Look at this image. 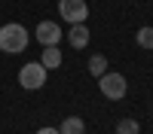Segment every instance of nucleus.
<instances>
[{
	"instance_id": "obj_12",
	"label": "nucleus",
	"mask_w": 153,
	"mask_h": 134,
	"mask_svg": "<svg viewBox=\"0 0 153 134\" xmlns=\"http://www.w3.org/2000/svg\"><path fill=\"white\" fill-rule=\"evenodd\" d=\"M37 134H61V131H58V128H40Z\"/></svg>"
},
{
	"instance_id": "obj_5",
	"label": "nucleus",
	"mask_w": 153,
	"mask_h": 134,
	"mask_svg": "<svg viewBox=\"0 0 153 134\" xmlns=\"http://www.w3.org/2000/svg\"><path fill=\"white\" fill-rule=\"evenodd\" d=\"M61 37H65V31H61L55 21H40L37 24V40H40V46H58Z\"/></svg>"
},
{
	"instance_id": "obj_3",
	"label": "nucleus",
	"mask_w": 153,
	"mask_h": 134,
	"mask_svg": "<svg viewBox=\"0 0 153 134\" xmlns=\"http://www.w3.org/2000/svg\"><path fill=\"white\" fill-rule=\"evenodd\" d=\"M46 76H49V70L40 64V61H28V64L19 70V85L28 89V92H37V89L46 85Z\"/></svg>"
},
{
	"instance_id": "obj_11",
	"label": "nucleus",
	"mask_w": 153,
	"mask_h": 134,
	"mask_svg": "<svg viewBox=\"0 0 153 134\" xmlns=\"http://www.w3.org/2000/svg\"><path fill=\"white\" fill-rule=\"evenodd\" d=\"M138 131H141V125L135 119H120L117 122V134H138Z\"/></svg>"
},
{
	"instance_id": "obj_7",
	"label": "nucleus",
	"mask_w": 153,
	"mask_h": 134,
	"mask_svg": "<svg viewBox=\"0 0 153 134\" xmlns=\"http://www.w3.org/2000/svg\"><path fill=\"white\" fill-rule=\"evenodd\" d=\"M40 64H43L46 70L61 67V49H58V46H43V58H40Z\"/></svg>"
},
{
	"instance_id": "obj_10",
	"label": "nucleus",
	"mask_w": 153,
	"mask_h": 134,
	"mask_svg": "<svg viewBox=\"0 0 153 134\" xmlns=\"http://www.w3.org/2000/svg\"><path fill=\"white\" fill-rule=\"evenodd\" d=\"M89 73H92V76L107 73V58L104 55H92V58H89Z\"/></svg>"
},
{
	"instance_id": "obj_8",
	"label": "nucleus",
	"mask_w": 153,
	"mask_h": 134,
	"mask_svg": "<svg viewBox=\"0 0 153 134\" xmlns=\"http://www.w3.org/2000/svg\"><path fill=\"white\" fill-rule=\"evenodd\" d=\"M58 131H61V134H86V122H83L80 116H68V119L58 125Z\"/></svg>"
},
{
	"instance_id": "obj_1",
	"label": "nucleus",
	"mask_w": 153,
	"mask_h": 134,
	"mask_svg": "<svg viewBox=\"0 0 153 134\" xmlns=\"http://www.w3.org/2000/svg\"><path fill=\"white\" fill-rule=\"evenodd\" d=\"M28 31H25V24L19 21H9L0 28V52H6V55H19L25 52V46H28Z\"/></svg>"
},
{
	"instance_id": "obj_9",
	"label": "nucleus",
	"mask_w": 153,
	"mask_h": 134,
	"mask_svg": "<svg viewBox=\"0 0 153 134\" xmlns=\"http://www.w3.org/2000/svg\"><path fill=\"white\" fill-rule=\"evenodd\" d=\"M135 43L141 49H153V28H150V24H144V28L135 34Z\"/></svg>"
},
{
	"instance_id": "obj_4",
	"label": "nucleus",
	"mask_w": 153,
	"mask_h": 134,
	"mask_svg": "<svg viewBox=\"0 0 153 134\" xmlns=\"http://www.w3.org/2000/svg\"><path fill=\"white\" fill-rule=\"evenodd\" d=\"M58 15L68 24H80L89 18V6H86V0H58Z\"/></svg>"
},
{
	"instance_id": "obj_6",
	"label": "nucleus",
	"mask_w": 153,
	"mask_h": 134,
	"mask_svg": "<svg viewBox=\"0 0 153 134\" xmlns=\"http://www.w3.org/2000/svg\"><path fill=\"white\" fill-rule=\"evenodd\" d=\"M68 43L74 49H86L89 46V28L80 21V24H71V31H68Z\"/></svg>"
},
{
	"instance_id": "obj_2",
	"label": "nucleus",
	"mask_w": 153,
	"mask_h": 134,
	"mask_svg": "<svg viewBox=\"0 0 153 134\" xmlns=\"http://www.w3.org/2000/svg\"><path fill=\"white\" fill-rule=\"evenodd\" d=\"M98 89H101V94L107 97V101H123L126 97V92H129V82H126V76L123 73H101L98 76Z\"/></svg>"
}]
</instances>
